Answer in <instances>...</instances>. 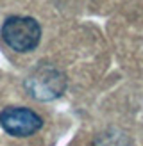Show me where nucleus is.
I'll list each match as a JSON object with an SVG mask.
<instances>
[{
    "instance_id": "1",
    "label": "nucleus",
    "mask_w": 143,
    "mask_h": 146,
    "mask_svg": "<svg viewBox=\"0 0 143 146\" xmlns=\"http://www.w3.org/2000/svg\"><path fill=\"white\" fill-rule=\"evenodd\" d=\"M2 38L16 52H31L39 43L41 29L29 16H11L2 25Z\"/></svg>"
},
{
    "instance_id": "2",
    "label": "nucleus",
    "mask_w": 143,
    "mask_h": 146,
    "mask_svg": "<svg viewBox=\"0 0 143 146\" xmlns=\"http://www.w3.org/2000/svg\"><path fill=\"white\" fill-rule=\"evenodd\" d=\"M0 127L13 137H27L41 128V118L27 107H7L0 112Z\"/></svg>"
}]
</instances>
